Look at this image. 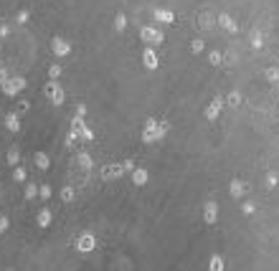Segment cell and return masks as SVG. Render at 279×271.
<instances>
[{"label": "cell", "mask_w": 279, "mask_h": 271, "mask_svg": "<svg viewBox=\"0 0 279 271\" xmlns=\"http://www.w3.org/2000/svg\"><path fill=\"white\" fill-rule=\"evenodd\" d=\"M5 81H8V74H5L3 69H0V84H5Z\"/></svg>", "instance_id": "10"}, {"label": "cell", "mask_w": 279, "mask_h": 271, "mask_svg": "<svg viewBox=\"0 0 279 271\" xmlns=\"http://www.w3.org/2000/svg\"><path fill=\"white\" fill-rule=\"evenodd\" d=\"M36 162H38V167H46L49 160H46V155H38V157H36Z\"/></svg>", "instance_id": "7"}, {"label": "cell", "mask_w": 279, "mask_h": 271, "mask_svg": "<svg viewBox=\"0 0 279 271\" xmlns=\"http://www.w3.org/2000/svg\"><path fill=\"white\" fill-rule=\"evenodd\" d=\"M46 96L53 101V104H61V101H64V92H61V86H59V84H49V86H46Z\"/></svg>", "instance_id": "2"}, {"label": "cell", "mask_w": 279, "mask_h": 271, "mask_svg": "<svg viewBox=\"0 0 279 271\" xmlns=\"http://www.w3.org/2000/svg\"><path fill=\"white\" fill-rule=\"evenodd\" d=\"M51 48H53V53H59V56H66L71 48H69V43H66L64 38H53L51 41Z\"/></svg>", "instance_id": "3"}, {"label": "cell", "mask_w": 279, "mask_h": 271, "mask_svg": "<svg viewBox=\"0 0 279 271\" xmlns=\"http://www.w3.org/2000/svg\"><path fill=\"white\" fill-rule=\"evenodd\" d=\"M127 26V20H125V16H117V20H115V28L117 31H122V28H125Z\"/></svg>", "instance_id": "5"}, {"label": "cell", "mask_w": 279, "mask_h": 271, "mask_svg": "<svg viewBox=\"0 0 279 271\" xmlns=\"http://www.w3.org/2000/svg\"><path fill=\"white\" fill-rule=\"evenodd\" d=\"M5 127H8V129H13V132H18V129H20V124H18V117H13V114H10V117L5 119Z\"/></svg>", "instance_id": "4"}, {"label": "cell", "mask_w": 279, "mask_h": 271, "mask_svg": "<svg viewBox=\"0 0 279 271\" xmlns=\"http://www.w3.org/2000/svg\"><path fill=\"white\" fill-rule=\"evenodd\" d=\"M59 74H61V66H51V69H49V76H51V79H56Z\"/></svg>", "instance_id": "6"}, {"label": "cell", "mask_w": 279, "mask_h": 271, "mask_svg": "<svg viewBox=\"0 0 279 271\" xmlns=\"http://www.w3.org/2000/svg\"><path fill=\"white\" fill-rule=\"evenodd\" d=\"M23 86H26V81H23L20 76H16V79H8V81L3 84V92H5V94H18Z\"/></svg>", "instance_id": "1"}, {"label": "cell", "mask_w": 279, "mask_h": 271, "mask_svg": "<svg viewBox=\"0 0 279 271\" xmlns=\"http://www.w3.org/2000/svg\"><path fill=\"white\" fill-rule=\"evenodd\" d=\"M145 61H148V66H155V59H152V53L145 56Z\"/></svg>", "instance_id": "9"}, {"label": "cell", "mask_w": 279, "mask_h": 271, "mask_svg": "<svg viewBox=\"0 0 279 271\" xmlns=\"http://www.w3.org/2000/svg\"><path fill=\"white\" fill-rule=\"evenodd\" d=\"M28 20V10H23V13H18V23H26Z\"/></svg>", "instance_id": "8"}]
</instances>
